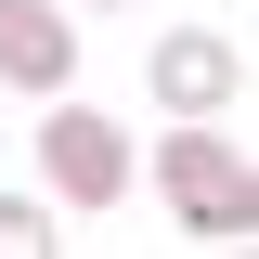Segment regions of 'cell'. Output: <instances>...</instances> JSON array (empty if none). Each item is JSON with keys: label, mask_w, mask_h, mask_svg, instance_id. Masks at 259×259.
<instances>
[{"label": "cell", "mask_w": 259, "mask_h": 259, "mask_svg": "<svg viewBox=\"0 0 259 259\" xmlns=\"http://www.w3.org/2000/svg\"><path fill=\"white\" fill-rule=\"evenodd\" d=\"M156 182H168V207H182V233H207V246H246L259 233V168L233 156L207 117H182L156 143Z\"/></svg>", "instance_id": "cell-1"}, {"label": "cell", "mask_w": 259, "mask_h": 259, "mask_svg": "<svg viewBox=\"0 0 259 259\" xmlns=\"http://www.w3.org/2000/svg\"><path fill=\"white\" fill-rule=\"evenodd\" d=\"M0 78H13V91H65V78H78L65 0H0Z\"/></svg>", "instance_id": "cell-4"}, {"label": "cell", "mask_w": 259, "mask_h": 259, "mask_svg": "<svg viewBox=\"0 0 259 259\" xmlns=\"http://www.w3.org/2000/svg\"><path fill=\"white\" fill-rule=\"evenodd\" d=\"M143 78H156V104H168V117H221V104H233V78H246V52H233L221 26H168Z\"/></svg>", "instance_id": "cell-3"}, {"label": "cell", "mask_w": 259, "mask_h": 259, "mask_svg": "<svg viewBox=\"0 0 259 259\" xmlns=\"http://www.w3.org/2000/svg\"><path fill=\"white\" fill-rule=\"evenodd\" d=\"M39 168H52L65 207H117V194H130V130L52 91V117H39Z\"/></svg>", "instance_id": "cell-2"}, {"label": "cell", "mask_w": 259, "mask_h": 259, "mask_svg": "<svg viewBox=\"0 0 259 259\" xmlns=\"http://www.w3.org/2000/svg\"><path fill=\"white\" fill-rule=\"evenodd\" d=\"M91 13H130V0H91Z\"/></svg>", "instance_id": "cell-6"}, {"label": "cell", "mask_w": 259, "mask_h": 259, "mask_svg": "<svg viewBox=\"0 0 259 259\" xmlns=\"http://www.w3.org/2000/svg\"><path fill=\"white\" fill-rule=\"evenodd\" d=\"M65 233H52V207L39 194H0V259H52Z\"/></svg>", "instance_id": "cell-5"}]
</instances>
